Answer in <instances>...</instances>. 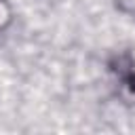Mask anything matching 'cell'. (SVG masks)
I'll use <instances>...</instances> for the list:
<instances>
[{
  "mask_svg": "<svg viewBox=\"0 0 135 135\" xmlns=\"http://www.w3.org/2000/svg\"><path fill=\"white\" fill-rule=\"evenodd\" d=\"M8 21H11V11H8L6 2H4V0H0V30H4Z\"/></svg>",
  "mask_w": 135,
  "mask_h": 135,
  "instance_id": "obj_1",
  "label": "cell"
}]
</instances>
